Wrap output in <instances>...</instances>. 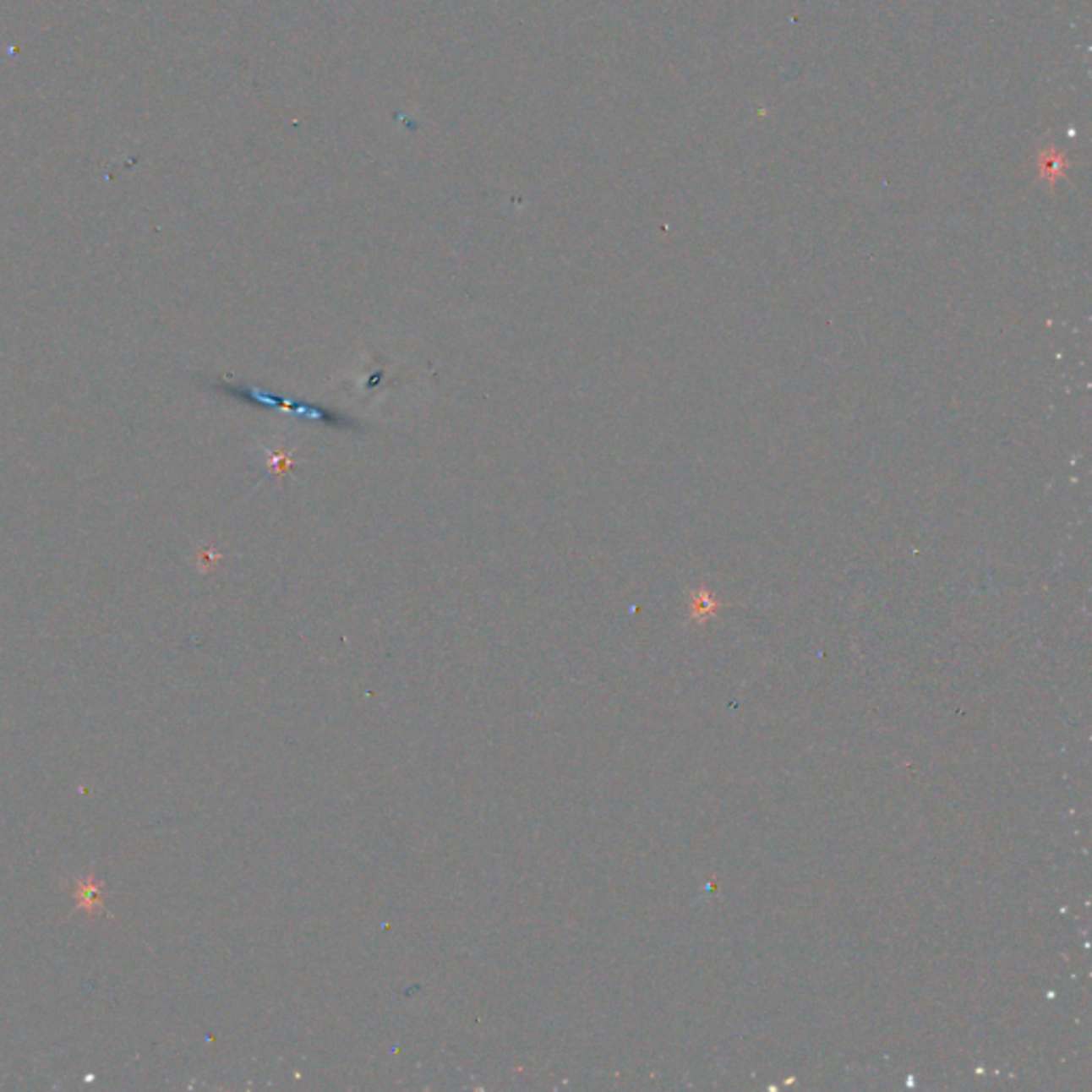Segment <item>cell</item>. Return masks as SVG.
<instances>
[{"label":"cell","mask_w":1092,"mask_h":1092,"mask_svg":"<svg viewBox=\"0 0 1092 1092\" xmlns=\"http://www.w3.org/2000/svg\"><path fill=\"white\" fill-rule=\"evenodd\" d=\"M717 609H719V602H717L715 598L704 589L698 591V593L694 596V600H691V617H694L696 621H704V619L713 617V614L717 613Z\"/></svg>","instance_id":"1"},{"label":"cell","mask_w":1092,"mask_h":1092,"mask_svg":"<svg viewBox=\"0 0 1092 1092\" xmlns=\"http://www.w3.org/2000/svg\"><path fill=\"white\" fill-rule=\"evenodd\" d=\"M99 892H101V886H90V882H84V886H81L79 907L88 909V911H90V909H92V907L101 909L99 900H96V894H99Z\"/></svg>","instance_id":"2"}]
</instances>
